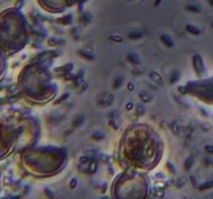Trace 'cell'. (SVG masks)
Here are the masks:
<instances>
[{"label": "cell", "instance_id": "1", "mask_svg": "<svg viewBox=\"0 0 213 199\" xmlns=\"http://www.w3.org/2000/svg\"><path fill=\"white\" fill-rule=\"evenodd\" d=\"M164 152V143L155 129L145 123L125 131L120 144V160L125 168L148 172L156 168Z\"/></svg>", "mask_w": 213, "mask_h": 199}, {"label": "cell", "instance_id": "2", "mask_svg": "<svg viewBox=\"0 0 213 199\" xmlns=\"http://www.w3.org/2000/svg\"><path fill=\"white\" fill-rule=\"evenodd\" d=\"M19 88L26 99L37 103L50 101L56 93V85L49 71L38 64L23 69L19 77Z\"/></svg>", "mask_w": 213, "mask_h": 199}, {"label": "cell", "instance_id": "3", "mask_svg": "<svg viewBox=\"0 0 213 199\" xmlns=\"http://www.w3.org/2000/svg\"><path fill=\"white\" fill-rule=\"evenodd\" d=\"M28 41L27 27L23 16L15 9L0 15V49L5 54H15Z\"/></svg>", "mask_w": 213, "mask_h": 199}, {"label": "cell", "instance_id": "4", "mask_svg": "<svg viewBox=\"0 0 213 199\" xmlns=\"http://www.w3.org/2000/svg\"><path fill=\"white\" fill-rule=\"evenodd\" d=\"M112 199H149L150 181L146 172L125 168L111 186Z\"/></svg>", "mask_w": 213, "mask_h": 199}, {"label": "cell", "instance_id": "5", "mask_svg": "<svg viewBox=\"0 0 213 199\" xmlns=\"http://www.w3.org/2000/svg\"><path fill=\"white\" fill-rule=\"evenodd\" d=\"M67 157L59 149H33L23 155V164L33 175L51 176L64 169Z\"/></svg>", "mask_w": 213, "mask_h": 199}, {"label": "cell", "instance_id": "6", "mask_svg": "<svg viewBox=\"0 0 213 199\" xmlns=\"http://www.w3.org/2000/svg\"><path fill=\"white\" fill-rule=\"evenodd\" d=\"M15 142V133L5 125H0V158L5 156Z\"/></svg>", "mask_w": 213, "mask_h": 199}, {"label": "cell", "instance_id": "7", "mask_svg": "<svg viewBox=\"0 0 213 199\" xmlns=\"http://www.w3.org/2000/svg\"><path fill=\"white\" fill-rule=\"evenodd\" d=\"M40 4L51 11H62L67 8L70 0H38Z\"/></svg>", "mask_w": 213, "mask_h": 199}, {"label": "cell", "instance_id": "8", "mask_svg": "<svg viewBox=\"0 0 213 199\" xmlns=\"http://www.w3.org/2000/svg\"><path fill=\"white\" fill-rule=\"evenodd\" d=\"M5 53L0 49V78L2 77V75L4 74L6 69V58H5Z\"/></svg>", "mask_w": 213, "mask_h": 199}]
</instances>
